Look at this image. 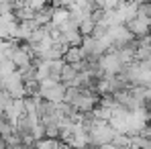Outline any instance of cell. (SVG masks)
<instances>
[{
    "label": "cell",
    "mask_w": 151,
    "mask_h": 149,
    "mask_svg": "<svg viewBox=\"0 0 151 149\" xmlns=\"http://www.w3.org/2000/svg\"><path fill=\"white\" fill-rule=\"evenodd\" d=\"M2 112H4V108H2V106H0V114H2Z\"/></svg>",
    "instance_id": "6"
},
{
    "label": "cell",
    "mask_w": 151,
    "mask_h": 149,
    "mask_svg": "<svg viewBox=\"0 0 151 149\" xmlns=\"http://www.w3.org/2000/svg\"><path fill=\"white\" fill-rule=\"evenodd\" d=\"M19 19L12 12L0 14V39H14L17 29H19Z\"/></svg>",
    "instance_id": "3"
},
{
    "label": "cell",
    "mask_w": 151,
    "mask_h": 149,
    "mask_svg": "<svg viewBox=\"0 0 151 149\" xmlns=\"http://www.w3.org/2000/svg\"><path fill=\"white\" fill-rule=\"evenodd\" d=\"M65 90H68V86L61 80H45V82H41L39 96L43 100H49V102H63Z\"/></svg>",
    "instance_id": "1"
},
{
    "label": "cell",
    "mask_w": 151,
    "mask_h": 149,
    "mask_svg": "<svg viewBox=\"0 0 151 149\" xmlns=\"http://www.w3.org/2000/svg\"><path fill=\"white\" fill-rule=\"evenodd\" d=\"M4 90L12 96V98H25V80L19 70L4 74Z\"/></svg>",
    "instance_id": "2"
},
{
    "label": "cell",
    "mask_w": 151,
    "mask_h": 149,
    "mask_svg": "<svg viewBox=\"0 0 151 149\" xmlns=\"http://www.w3.org/2000/svg\"><path fill=\"white\" fill-rule=\"evenodd\" d=\"M14 70H17V66H14V61H12L10 57H6V59L0 61V74H10V72H14Z\"/></svg>",
    "instance_id": "5"
},
{
    "label": "cell",
    "mask_w": 151,
    "mask_h": 149,
    "mask_svg": "<svg viewBox=\"0 0 151 149\" xmlns=\"http://www.w3.org/2000/svg\"><path fill=\"white\" fill-rule=\"evenodd\" d=\"M14 133V121L6 114V110L0 114V137L2 139H8L10 135Z\"/></svg>",
    "instance_id": "4"
}]
</instances>
